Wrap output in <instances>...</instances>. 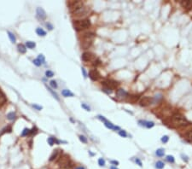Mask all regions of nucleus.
I'll list each match as a JSON object with an SVG mask.
<instances>
[{"mask_svg": "<svg viewBox=\"0 0 192 169\" xmlns=\"http://www.w3.org/2000/svg\"><path fill=\"white\" fill-rule=\"evenodd\" d=\"M7 33H8L9 39H10V41H11L13 44L15 43V42H16V38H15V35L13 33H11V32H10V31H8V32H7Z\"/></svg>", "mask_w": 192, "mask_h": 169, "instance_id": "nucleus-20", "label": "nucleus"}, {"mask_svg": "<svg viewBox=\"0 0 192 169\" xmlns=\"http://www.w3.org/2000/svg\"><path fill=\"white\" fill-rule=\"evenodd\" d=\"M81 72H82V73H83V76H84V78H87V73H86V69H85L84 67H82V68H81Z\"/></svg>", "mask_w": 192, "mask_h": 169, "instance_id": "nucleus-47", "label": "nucleus"}, {"mask_svg": "<svg viewBox=\"0 0 192 169\" xmlns=\"http://www.w3.org/2000/svg\"><path fill=\"white\" fill-rule=\"evenodd\" d=\"M155 168L156 169H163L164 167H165V164H164L163 161H158L157 162L155 163Z\"/></svg>", "mask_w": 192, "mask_h": 169, "instance_id": "nucleus-22", "label": "nucleus"}, {"mask_svg": "<svg viewBox=\"0 0 192 169\" xmlns=\"http://www.w3.org/2000/svg\"><path fill=\"white\" fill-rule=\"evenodd\" d=\"M81 107L84 108V109H86V111H91V108L88 106V105H86V103H81Z\"/></svg>", "mask_w": 192, "mask_h": 169, "instance_id": "nucleus-41", "label": "nucleus"}, {"mask_svg": "<svg viewBox=\"0 0 192 169\" xmlns=\"http://www.w3.org/2000/svg\"><path fill=\"white\" fill-rule=\"evenodd\" d=\"M38 59H39V61L42 62V64L45 62V56H44V55H42V54L39 55V56H38Z\"/></svg>", "mask_w": 192, "mask_h": 169, "instance_id": "nucleus-40", "label": "nucleus"}, {"mask_svg": "<svg viewBox=\"0 0 192 169\" xmlns=\"http://www.w3.org/2000/svg\"><path fill=\"white\" fill-rule=\"evenodd\" d=\"M36 46V44L33 41H27L26 42V47L28 48V49H33Z\"/></svg>", "mask_w": 192, "mask_h": 169, "instance_id": "nucleus-23", "label": "nucleus"}, {"mask_svg": "<svg viewBox=\"0 0 192 169\" xmlns=\"http://www.w3.org/2000/svg\"><path fill=\"white\" fill-rule=\"evenodd\" d=\"M55 139H56V138H48V139H47V142H48V143H49L51 146H52V145H54L56 143V142H55Z\"/></svg>", "mask_w": 192, "mask_h": 169, "instance_id": "nucleus-28", "label": "nucleus"}, {"mask_svg": "<svg viewBox=\"0 0 192 169\" xmlns=\"http://www.w3.org/2000/svg\"><path fill=\"white\" fill-rule=\"evenodd\" d=\"M89 77L91 78V80L93 81H96L99 80L100 78V73L96 69H91L89 72Z\"/></svg>", "mask_w": 192, "mask_h": 169, "instance_id": "nucleus-8", "label": "nucleus"}, {"mask_svg": "<svg viewBox=\"0 0 192 169\" xmlns=\"http://www.w3.org/2000/svg\"><path fill=\"white\" fill-rule=\"evenodd\" d=\"M135 162L137 163L139 167H142V166H143V164H142V161H140V159H139V158H136V159H135Z\"/></svg>", "mask_w": 192, "mask_h": 169, "instance_id": "nucleus-45", "label": "nucleus"}, {"mask_svg": "<svg viewBox=\"0 0 192 169\" xmlns=\"http://www.w3.org/2000/svg\"><path fill=\"white\" fill-rule=\"evenodd\" d=\"M102 84L103 86H105V87H108V88H110V89H113V88H115L117 86H118V83L114 80H104V81H102Z\"/></svg>", "mask_w": 192, "mask_h": 169, "instance_id": "nucleus-11", "label": "nucleus"}, {"mask_svg": "<svg viewBox=\"0 0 192 169\" xmlns=\"http://www.w3.org/2000/svg\"><path fill=\"white\" fill-rule=\"evenodd\" d=\"M81 58L84 61H94L96 60L95 56L91 52H84L82 54Z\"/></svg>", "mask_w": 192, "mask_h": 169, "instance_id": "nucleus-7", "label": "nucleus"}, {"mask_svg": "<svg viewBox=\"0 0 192 169\" xmlns=\"http://www.w3.org/2000/svg\"><path fill=\"white\" fill-rule=\"evenodd\" d=\"M32 106H33V108H34L35 109H37V110H41L42 108H43V107L39 106V105H38V104H33Z\"/></svg>", "mask_w": 192, "mask_h": 169, "instance_id": "nucleus-42", "label": "nucleus"}, {"mask_svg": "<svg viewBox=\"0 0 192 169\" xmlns=\"http://www.w3.org/2000/svg\"><path fill=\"white\" fill-rule=\"evenodd\" d=\"M102 91L107 94H111L113 92V90L110 89V88H108V87H104L103 89H102Z\"/></svg>", "mask_w": 192, "mask_h": 169, "instance_id": "nucleus-39", "label": "nucleus"}, {"mask_svg": "<svg viewBox=\"0 0 192 169\" xmlns=\"http://www.w3.org/2000/svg\"><path fill=\"white\" fill-rule=\"evenodd\" d=\"M111 164H113V165H115V166H118L119 165V161H111Z\"/></svg>", "mask_w": 192, "mask_h": 169, "instance_id": "nucleus-48", "label": "nucleus"}, {"mask_svg": "<svg viewBox=\"0 0 192 169\" xmlns=\"http://www.w3.org/2000/svg\"><path fill=\"white\" fill-rule=\"evenodd\" d=\"M172 122L176 126H186L190 124L189 120L181 114H174L172 116Z\"/></svg>", "mask_w": 192, "mask_h": 169, "instance_id": "nucleus-1", "label": "nucleus"}, {"mask_svg": "<svg viewBox=\"0 0 192 169\" xmlns=\"http://www.w3.org/2000/svg\"><path fill=\"white\" fill-rule=\"evenodd\" d=\"M17 49H18V51L20 52V54H25L26 52H27V47L25 46L24 45H22V44H20V45H18V46H17Z\"/></svg>", "mask_w": 192, "mask_h": 169, "instance_id": "nucleus-18", "label": "nucleus"}, {"mask_svg": "<svg viewBox=\"0 0 192 169\" xmlns=\"http://www.w3.org/2000/svg\"><path fill=\"white\" fill-rule=\"evenodd\" d=\"M83 5H84V4H83V3H82L81 1H74V2H71L69 4L70 10H71L72 12L74 11V10H76L77 9L82 7Z\"/></svg>", "mask_w": 192, "mask_h": 169, "instance_id": "nucleus-10", "label": "nucleus"}, {"mask_svg": "<svg viewBox=\"0 0 192 169\" xmlns=\"http://www.w3.org/2000/svg\"><path fill=\"white\" fill-rule=\"evenodd\" d=\"M57 155H58V150L57 149H56V150H54V152L52 153V155H51V157H50V161H54V160L57 157Z\"/></svg>", "mask_w": 192, "mask_h": 169, "instance_id": "nucleus-27", "label": "nucleus"}, {"mask_svg": "<svg viewBox=\"0 0 192 169\" xmlns=\"http://www.w3.org/2000/svg\"><path fill=\"white\" fill-rule=\"evenodd\" d=\"M45 26H46V27H47L49 30H52V29H53V26H52V25H51L50 22L46 23V24H45Z\"/></svg>", "mask_w": 192, "mask_h": 169, "instance_id": "nucleus-46", "label": "nucleus"}, {"mask_svg": "<svg viewBox=\"0 0 192 169\" xmlns=\"http://www.w3.org/2000/svg\"><path fill=\"white\" fill-rule=\"evenodd\" d=\"M186 138L188 139L189 141H190V142H192V130L189 131L188 133H186Z\"/></svg>", "mask_w": 192, "mask_h": 169, "instance_id": "nucleus-30", "label": "nucleus"}, {"mask_svg": "<svg viewBox=\"0 0 192 169\" xmlns=\"http://www.w3.org/2000/svg\"><path fill=\"white\" fill-rule=\"evenodd\" d=\"M36 33H37L39 36H42V37L46 35V32H45L43 28H41V27H38V28L36 29Z\"/></svg>", "mask_w": 192, "mask_h": 169, "instance_id": "nucleus-21", "label": "nucleus"}, {"mask_svg": "<svg viewBox=\"0 0 192 169\" xmlns=\"http://www.w3.org/2000/svg\"><path fill=\"white\" fill-rule=\"evenodd\" d=\"M45 76L47 78H51L54 76V72L51 71V70H47V71L45 72Z\"/></svg>", "mask_w": 192, "mask_h": 169, "instance_id": "nucleus-31", "label": "nucleus"}, {"mask_svg": "<svg viewBox=\"0 0 192 169\" xmlns=\"http://www.w3.org/2000/svg\"><path fill=\"white\" fill-rule=\"evenodd\" d=\"M91 26V21L89 19H83V20H78L74 21V27L76 30H84Z\"/></svg>", "mask_w": 192, "mask_h": 169, "instance_id": "nucleus-3", "label": "nucleus"}, {"mask_svg": "<svg viewBox=\"0 0 192 169\" xmlns=\"http://www.w3.org/2000/svg\"><path fill=\"white\" fill-rule=\"evenodd\" d=\"M181 157H182V160H183V161H185V162H187V161H189L188 156H187V155H184V154H181Z\"/></svg>", "mask_w": 192, "mask_h": 169, "instance_id": "nucleus-44", "label": "nucleus"}, {"mask_svg": "<svg viewBox=\"0 0 192 169\" xmlns=\"http://www.w3.org/2000/svg\"><path fill=\"white\" fill-rule=\"evenodd\" d=\"M28 134H30V129L24 128V130H23L22 133H21V136H22V137H26V136H27Z\"/></svg>", "mask_w": 192, "mask_h": 169, "instance_id": "nucleus-29", "label": "nucleus"}, {"mask_svg": "<svg viewBox=\"0 0 192 169\" xmlns=\"http://www.w3.org/2000/svg\"><path fill=\"white\" fill-rule=\"evenodd\" d=\"M12 132V127L10 126H8L7 127H5V128H4L2 130V132H1V133H0V135H3V134H4V133H10Z\"/></svg>", "mask_w": 192, "mask_h": 169, "instance_id": "nucleus-24", "label": "nucleus"}, {"mask_svg": "<svg viewBox=\"0 0 192 169\" xmlns=\"http://www.w3.org/2000/svg\"><path fill=\"white\" fill-rule=\"evenodd\" d=\"M152 98L149 97H143L140 99L139 101V104L141 105L142 107H147L149 106V104H151L152 102Z\"/></svg>", "mask_w": 192, "mask_h": 169, "instance_id": "nucleus-9", "label": "nucleus"}, {"mask_svg": "<svg viewBox=\"0 0 192 169\" xmlns=\"http://www.w3.org/2000/svg\"><path fill=\"white\" fill-rule=\"evenodd\" d=\"M110 169H118L116 167H115V166H112V167H110Z\"/></svg>", "mask_w": 192, "mask_h": 169, "instance_id": "nucleus-50", "label": "nucleus"}, {"mask_svg": "<svg viewBox=\"0 0 192 169\" xmlns=\"http://www.w3.org/2000/svg\"><path fill=\"white\" fill-rule=\"evenodd\" d=\"M36 15H37V17L39 19V20H45L46 18V13L44 10V9L42 8H37L36 10Z\"/></svg>", "mask_w": 192, "mask_h": 169, "instance_id": "nucleus-12", "label": "nucleus"}, {"mask_svg": "<svg viewBox=\"0 0 192 169\" xmlns=\"http://www.w3.org/2000/svg\"><path fill=\"white\" fill-rule=\"evenodd\" d=\"M97 119H99V120H101V121H102L103 122V124H104V126H106L107 128L108 129H111V130H118L120 131L121 130V128L119 127V126H115V125L113 124L112 122H110V121H108V120H107L106 118H105L104 116L102 115H97Z\"/></svg>", "mask_w": 192, "mask_h": 169, "instance_id": "nucleus-5", "label": "nucleus"}, {"mask_svg": "<svg viewBox=\"0 0 192 169\" xmlns=\"http://www.w3.org/2000/svg\"><path fill=\"white\" fill-rule=\"evenodd\" d=\"M166 160L170 163H174V161H175V159H174V157L172 156V155H167V158H166Z\"/></svg>", "mask_w": 192, "mask_h": 169, "instance_id": "nucleus-33", "label": "nucleus"}, {"mask_svg": "<svg viewBox=\"0 0 192 169\" xmlns=\"http://www.w3.org/2000/svg\"><path fill=\"white\" fill-rule=\"evenodd\" d=\"M98 165L100 167H104L105 166V160L103 158H99L98 160Z\"/></svg>", "mask_w": 192, "mask_h": 169, "instance_id": "nucleus-36", "label": "nucleus"}, {"mask_svg": "<svg viewBox=\"0 0 192 169\" xmlns=\"http://www.w3.org/2000/svg\"><path fill=\"white\" fill-rule=\"evenodd\" d=\"M94 37H95V35L91 33H86V34L83 36V39H82V42H81L82 48L85 50L89 49V48L91 47V45H92V42H93Z\"/></svg>", "mask_w": 192, "mask_h": 169, "instance_id": "nucleus-2", "label": "nucleus"}, {"mask_svg": "<svg viewBox=\"0 0 192 169\" xmlns=\"http://www.w3.org/2000/svg\"><path fill=\"white\" fill-rule=\"evenodd\" d=\"M161 140H162V142L163 143H167L169 141V137H168L167 135H165V136L162 137Z\"/></svg>", "mask_w": 192, "mask_h": 169, "instance_id": "nucleus-37", "label": "nucleus"}, {"mask_svg": "<svg viewBox=\"0 0 192 169\" xmlns=\"http://www.w3.org/2000/svg\"><path fill=\"white\" fill-rule=\"evenodd\" d=\"M138 124L141 126H144L146 128H152L155 126V123L153 121H148V120H139Z\"/></svg>", "mask_w": 192, "mask_h": 169, "instance_id": "nucleus-13", "label": "nucleus"}, {"mask_svg": "<svg viewBox=\"0 0 192 169\" xmlns=\"http://www.w3.org/2000/svg\"><path fill=\"white\" fill-rule=\"evenodd\" d=\"M46 86V88H47V90H48V92H50V93L51 94V95H52V96H53V97L54 98H56V99L57 100V101H60V98H59V97H58V95H57V93H56V92H55L53 91V90L51 89V88H50V87H48L47 86Z\"/></svg>", "mask_w": 192, "mask_h": 169, "instance_id": "nucleus-19", "label": "nucleus"}, {"mask_svg": "<svg viewBox=\"0 0 192 169\" xmlns=\"http://www.w3.org/2000/svg\"><path fill=\"white\" fill-rule=\"evenodd\" d=\"M7 102V98L5 94L3 92V91L0 89V105H4Z\"/></svg>", "mask_w": 192, "mask_h": 169, "instance_id": "nucleus-17", "label": "nucleus"}, {"mask_svg": "<svg viewBox=\"0 0 192 169\" xmlns=\"http://www.w3.org/2000/svg\"><path fill=\"white\" fill-rule=\"evenodd\" d=\"M33 64H34L35 66H37V67H40L41 65H42V62H41L40 61H39V59H34L33 61Z\"/></svg>", "mask_w": 192, "mask_h": 169, "instance_id": "nucleus-38", "label": "nucleus"}, {"mask_svg": "<svg viewBox=\"0 0 192 169\" xmlns=\"http://www.w3.org/2000/svg\"><path fill=\"white\" fill-rule=\"evenodd\" d=\"M73 163L70 161L69 156L67 155H63L62 156H61L59 161V166L60 167H62V168H70L71 167H73Z\"/></svg>", "mask_w": 192, "mask_h": 169, "instance_id": "nucleus-4", "label": "nucleus"}, {"mask_svg": "<svg viewBox=\"0 0 192 169\" xmlns=\"http://www.w3.org/2000/svg\"><path fill=\"white\" fill-rule=\"evenodd\" d=\"M155 155L159 157H162L165 155V150L163 149H158L157 150L155 151Z\"/></svg>", "mask_w": 192, "mask_h": 169, "instance_id": "nucleus-25", "label": "nucleus"}, {"mask_svg": "<svg viewBox=\"0 0 192 169\" xmlns=\"http://www.w3.org/2000/svg\"><path fill=\"white\" fill-rule=\"evenodd\" d=\"M89 153H90V155H92V156H93V155H95L94 153H91V151H89Z\"/></svg>", "mask_w": 192, "mask_h": 169, "instance_id": "nucleus-51", "label": "nucleus"}, {"mask_svg": "<svg viewBox=\"0 0 192 169\" xmlns=\"http://www.w3.org/2000/svg\"><path fill=\"white\" fill-rule=\"evenodd\" d=\"M50 85H51V87L54 88V89H56V88L58 87V85L56 80H51V81H50Z\"/></svg>", "mask_w": 192, "mask_h": 169, "instance_id": "nucleus-32", "label": "nucleus"}, {"mask_svg": "<svg viewBox=\"0 0 192 169\" xmlns=\"http://www.w3.org/2000/svg\"><path fill=\"white\" fill-rule=\"evenodd\" d=\"M74 169H85V167H75Z\"/></svg>", "mask_w": 192, "mask_h": 169, "instance_id": "nucleus-49", "label": "nucleus"}, {"mask_svg": "<svg viewBox=\"0 0 192 169\" xmlns=\"http://www.w3.org/2000/svg\"><path fill=\"white\" fill-rule=\"evenodd\" d=\"M73 15H74V16L75 17H83V16H86V15L88 13V9L86 8V6H83L80 7V8L77 9L76 10L73 11Z\"/></svg>", "mask_w": 192, "mask_h": 169, "instance_id": "nucleus-6", "label": "nucleus"}, {"mask_svg": "<svg viewBox=\"0 0 192 169\" xmlns=\"http://www.w3.org/2000/svg\"><path fill=\"white\" fill-rule=\"evenodd\" d=\"M180 4L183 8L190 9L192 7V1H180Z\"/></svg>", "mask_w": 192, "mask_h": 169, "instance_id": "nucleus-16", "label": "nucleus"}, {"mask_svg": "<svg viewBox=\"0 0 192 169\" xmlns=\"http://www.w3.org/2000/svg\"><path fill=\"white\" fill-rule=\"evenodd\" d=\"M119 135L121 137H122V138H126L127 137V133H126V131H124V130H120L119 131Z\"/></svg>", "mask_w": 192, "mask_h": 169, "instance_id": "nucleus-34", "label": "nucleus"}, {"mask_svg": "<svg viewBox=\"0 0 192 169\" xmlns=\"http://www.w3.org/2000/svg\"><path fill=\"white\" fill-rule=\"evenodd\" d=\"M61 95L65 97H74V94L72 92H70L69 90L67 89H64L61 91Z\"/></svg>", "mask_w": 192, "mask_h": 169, "instance_id": "nucleus-15", "label": "nucleus"}, {"mask_svg": "<svg viewBox=\"0 0 192 169\" xmlns=\"http://www.w3.org/2000/svg\"><path fill=\"white\" fill-rule=\"evenodd\" d=\"M79 138H80V140L83 143H87V138H86L85 136H83V135H80V136H79Z\"/></svg>", "mask_w": 192, "mask_h": 169, "instance_id": "nucleus-35", "label": "nucleus"}, {"mask_svg": "<svg viewBox=\"0 0 192 169\" xmlns=\"http://www.w3.org/2000/svg\"><path fill=\"white\" fill-rule=\"evenodd\" d=\"M15 118H16V115L14 112H10L7 114V119L10 120H15Z\"/></svg>", "mask_w": 192, "mask_h": 169, "instance_id": "nucleus-26", "label": "nucleus"}, {"mask_svg": "<svg viewBox=\"0 0 192 169\" xmlns=\"http://www.w3.org/2000/svg\"><path fill=\"white\" fill-rule=\"evenodd\" d=\"M116 96L120 98L126 97L127 96V92L123 89H118L116 92Z\"/></svg>", "mask_w": 192, "mask_h": 169, "instance_id": "nucleus-14", "label": "nucleus"}, {"mask_svg": "<svg viewBox=\"0 0 192 169\" xmlns=\"http://www.w3.org/2000/svg\"><path fill=\"white\" fill-rule=\"evenodd\" d=\"M38 133V129L36 128V127H33L32 130H30V134H32V135H33V134H36V133Z\"/></svg>", "mask_w": 192, "mask_h": 169, "instance_id": "nucleus-43", "label": "nucleus"}]
</instances>
